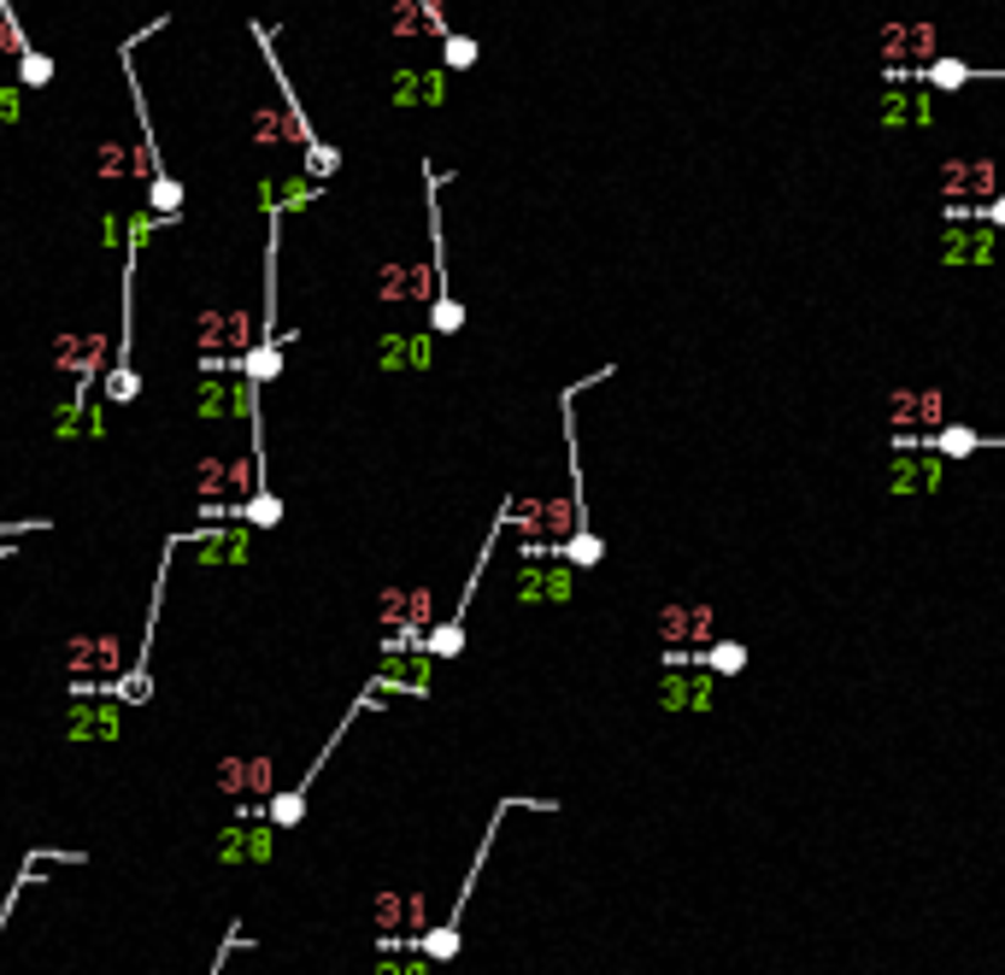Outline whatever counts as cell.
I'll return each mask as SVG.
<instances>
[{
    "instance_id": "ba28073f",
    "label": "cell",
    "mask_w": 1005,
    "mask_h": 975,
    "mask_svg": "<svg viewBox=\"0 0 1005 975\" xmlns=\"http://www.w3.org/2000/svg\"><path fill=\"white\" fill-rule=\"evenodd\" d=\"M935 259L947 271H971V265H994L999 259V230L994 223H941V247Z\"/></svg>"
},
{
    "instance_id": "e0dca14e",
    "label": "cell",
    "mask_w": 1005,
    "mask_h": 975,
    "mask_svg": "<svg viewBox=\"0 0 1005 975\" xmlns=\"http://www.w3.org/2000/svg\"><path fill=\"white\" fill-rule=\"evenodd\" d=\"M559 558L570 570H594L606 558V541H600V535H570V541H559Z\"/></svg>"
},
{
    "instance_id": "cb8c5ba5",
    "label": "cell",
    "mask_w": 1005,
    "mask_h": 975,
    "mask_svg": "<svg viewBox=\"0 0 1005 975\" xmlns=\"http://www.w3.org/2000/svg\"><path fill=\"white\" fill-rule=\"evenodd\" d=\"M912 123H917V130H929V123H935V89H923V82H912Z\"/></svg>"
},
{
    "instance_id": "9c48e42d",
    "label": "cell",
    "mask_w": 1005,
    "mask_h": 975,
    "mask_svg": "<svg viewBox=\"0 0 1005 975\" xmlns=\"http://www.w3.org/2000/svg\"><path fill=\"white\" fill-rule=\"evenodd\" d=\"M947 488V459L941 452H894L888 459V494L894 500H929Z\"/></svg>"
},
{
    "instance_id": "8992f818",
    "label": "cell",
    "mask_w": 1005,
    "mask_h": 975,
    "mask_svg": "<svg viewBox=\"0 0 1005 975\" xmlns=\"http://www.w3.org/2000/svg\"><path fill=\"white\" fill-rule=\"evenodd\" d=\"M941 195H947V206L982 212L988 200H999V165L988 153L982 159H941Z\"/></svg>"
},
{
    "instance_id": "ffe728a7",
    "label": "cell",
    "mask_w": 1005,
    "mask_h": 975,
    "mask_svg": "<svg viewBox=\"0 0 1005 975\" xmlns=\"http://www.w3.org/2000/svg\"><path fill=\"white\" fill-rule=\"evenodd\" d=\"M888 411H894V435H917V388H894Z\"/></svg>"
},
{
    "instance_id": "44dd1931",
    "label": "cell",
    "mask_w": 1005,
    "mask_h": 975,
    "mask_svg": "<svg viewBox=\"0 0 1005 975\" xmlns=\"http://www.w3.org/2000/svg\"><path fill=\"white\" fill-rule=\"evenodd\" d=\"M929 59H941V30L935 24H912V66L906 71H923Z\"/></svg>"
},
{
    "instance_id": "30bf717a",
    "label": "cell",
    "mask_w": 1005,
    "mask_h": 975,
    "mask_svg": "<svg viewBox=\"0 0 1005 975\" xmlns=\"http://www.w3.org/2000/svg\"><path fill=\"white\" fill-rule=\"evenodd\" d=\"M0 36H7V53H12V66H18V82H24V89H48V82H53V59L30 41V30H24V18H18L12 0H0Z\"/></svg>"
},
{
    "instance_id": "5bb4252c",
    "label": "cell",
    "mask_w": 1005,
    "mask_h": 975,
    "mask_svg": "<svg viewBox=\"0 0 1005 975\" xmlns=\"http://www.w3.org/2000/svg\"><path fill=\"white\" fill-rule=\"evenodd\" d=\"M66 735L71 740H89V735H100V740H118L125 735V712H118L112 699H77V712L66 717Z\"/></svg>"
},
{
    "instance_id": "5b68a950",
    "label": "cell",
    "mask_w": 1005,
    "mask_h": 975,
    "mask_svg": "<svg viewBox=\"0 0 1005 975\" xmlns=\"http://www.w3.org/2000/svg\"><path fill=\"white\" fill-rule=\"evenodd\" d=\"M371 705H382V694L371 688V681H365V694H359L354 705H347V717L336 723V735H330V746H324V753H318L312 764H306V770H300V782H295V787H282V794H277V799H265V805H259V817H265V823H271V828H277V835H289V828H295V823L306 817V794H312V782L324 776V764H330V758H336V746L347 740V729H354V723H359L365 712H371Z\"/></svg>"
},
{
    "instance_id": "7c38bea8",
    "label": "cell",
    "mask_w": 1005,
    "mask_h": 975,
    "mask_svg": "<svg viewBox=\"0 0 1005 975\" xmlns=\"http://www.w3.org/2000/svg\"><path fill=\"white\" fill-rule=\"evenodd\" d=\"M218 864H265L277 853V828L271 823H230L218 828Z\"/></svg>"
},
{
    "instance_id": "3957f363",
    "label": "cell",
    "mask_w": 1005,
    "mask_h": 975,
    "mask_svg": "<svg viewBox=\"0 0 1005 975\" xmlns=\"http://www.w3.org/2000/svg\"><path fill=\"white\" fill-rule=\"evenodd\" d=\"M248 30H253V41H259V59H265V71H271V82H277V94H282V112H289V136L300 141V159H306V182H330L336 171H341V148H330L318 130H312V118H306V107H300V94H295V82H289V71H282V53H277V30L265 24V18H248Z\"/></svg>"
},
{
    "instance_id": "8fae6325",
    "label": "cell",
    "mask_w": 1005,
    "mask_h": 975,
    "mask_svg": "<svg viewBox=\"0 0 1005 975\" xmlns=\"http://www.w3.org/2000/svg\"><path fill=\"white\" fill-rule=\"evenodd\" d=\"M577 594V570L565 558H547V565H524L518 583H511V599L518 606H565Z\"/></svg>"
},
{
    "instance_id": "d4e9b609",
    "label": "cell",
    "mask_w": 1005,
    "mask_h": 975,
    "mask_svg": "<svg viewBox=\"0 0 1005 975\" xmlns=\"http://www.w3.org/2000/svg\"><path fill=\"white\" fill-rule=\"evenodd\" d=\"M241 946H253V941L241 935V923H230V935H223V946H218V958H212V969H207V975H223V964H230Z\"/></svg>"
},
{
    "instance_id": "277c9868",
    "label": "cell",
    "mask_w": 1005,
    "mask_h": 975,
    "mask_svg": "<svg viewBox=\"0 0 1005 975\" xmlns=\"http://www.w3.org/2000/svg\"><path fill=\"white\" fill-rule=\"evenodd\" d=\"M441 189H447V171L436 159H424V230H429V300H424V318H429V336H459V329H465V306L454 300V288H447Z\"/></svg>"
},
{
    "instance_id": "4fadbf2b",
    "label": "cell",
    "mask_w": 1005,
    "mask_h": 975,
    "mask_svg": "<svg viewBox=\"0 0 1005 975\" xmlns=\"http://www.w3.org/2000/svg\"><path fill=\"white\" fill-rule=\"evenodd\" d=\"M712 705H717V676L712 670H665L659 712H712Z\"/></svg>"
},
{
    "instance_id": "ac0fdd59",
    "label": "cell",
    "mask_w": 1005,
    "mask_h": 975,
    "mask_svg": "<svg viewBox=\"0 0 1005 975\" xmlns=\"http://www.w3.org/2000/svg\"><path fill=\"white\" fill-rule=\"evenodd\" d=\"M241 524H253V529H277V524H282V500H277L271 488L248 494V506H241Z\"/></svg>"
},
{
    "instance_id": "7a4b0ae2",
    "label": "cell",
    "mask_w": 1005,
    "mask_h": 975,
    "mask_svg": "<svg viewBox=\"0 0 1005 975\" xmlns=\"http://www.w3.org/2000/svg\"><path fill=\"white\" fill-rule=\"evenodd\" d=\"M159 223L148 212L130 218L125 236V271H118V347H112V370H107V406H130L141 394L136 377V271H141V241H148Z\"/></svg>"
},
{
    "instance_id": "603a6c76",
    "label": "cell",
    "mask_w": 1005,
    "mask_h": 975,
    "mask_svg": "<svg viewBox=\"0 0 1005 975\" xmlns=\"http://www.w3.org/2000/svg\"><path fill=\"white\" fill-rule=\"evenodd\" d=\"M412 12L424 18V30H429V36H436V41H441V48H447V41H454V36H459L454 24H447V12L436 7V0H412Z\"/></svg>"
},
{
    "instance_id": "6da1fadb",
    "label": "cell",
    "mask_w": 1005,
    "mask_h": 975,
    "mask_svg": "<svg viewBox=\"0 0 1005 975\" xmlns=\"http://www.w3.org/2000/svg\"><path fill=\"white\" fill-rule=\"evenodd\" d=\"M171 30V12L148 18L141 30H130L125 41H118V71H125L130 82V112H136V177H148V218L159 223V230H171V223L182 218V206H189V189L166 171V159H159V136H153V107H148V89H141V71H136V53L148 48L153 36Z\"/></svg>"
},
{
    "instance_id": "4316f807",
    "label": "cell",
    "mask_w": 1005,
    "mask_h": 975,
    "mask_svg": "<svg viewBox=\"0 0 1005 975\" xmlns=\"http://www.w3.org/2000/svg\"><path fill=\"white\" fill-rule=\"evenodd\" d=\"M377 975H429V958H418V964H382Z\"/></svg>"
},
{
    "instance_id": "d6986e66",
    "label": "cell",
    "mask_w": 1005,
    "mask_h": 975,
    "mask_svg": "<svg viewBox=\"0 0 1005 975\" xmlns=\"http://www.w3.org/2000/svg\"><path fill=\"white\" fill-rule=\"evenodd\" d=\"M947 429V394L941 388H917V435Z\"/></svg>"
},
{
    "instance_id": "9a60e30c",
    "label": "cell",
    "mask_w": 1005,
    "mask_h": 975,
    "mask_svg": "<svg viewBox=\"0 0 1005 975\" xmlns=\"http://www.w3.org/2000/svg\"><path fill=\"white\" fill-rule=\"evenodd\" d=\"M876 123H882V130H912V82H882Z\"/></svg>"
},
{
    "instance_id": "484cf974",
    "label": "cell",
    "mask_w": 1005,
    "mask_h": 975,
    "mask_svg": "<svg viewBox=\"0 0 1005 975\" xmlns=\"http://www.w3.org/2000/svg\"><path fill=\"white\" fill-rule=\"evenodd\" d=\"M976 223H994V230L1005 236V195H999V200H988V206H982V212H976Z\"/></svg>"
},
{
    "instance_id": "52a82bcc",
    "label": "cell",
    "mask_w": 1005,
    "mask_h": 975,
    "mask_svg": "<svg viewBox=\"0 0 1005 975\" xmlns=\"http://www.w3.org/2000/svg\"><path fill=\"white\" fill-rule=\"evenodd\" d=\"M659 640L676 653H700L717 640V611L706 606V599H670V606L659 611Z\"/></svg>"
},
{
    "instance_id": "2e32d148",
    "label": "cell",
    "mask_w": 1005,
    "mask_h": 975,
    "mask_svg": "<svg viewBox=\"0 0 1005 975\" xmlns=\"http://www.w3.org/2000/svg\"><path fill=\"white\" fill-rule=\"evenodd\" d=\"M382 370H429V336L382 341Z\"/></svg>"
},
{
    "instance_id": "7402d4cb",
    "label": "cell",
    "mask_w": 1005,
    "mask_h": 975,
    "mask_svg": "<svg viewBox=\"0 0 1005 975\" xmlns=\"http://www.w3.org/2000/svg\"><path fill=\"white\" fill-rule=\"evenodd\" d=\"M477 59H482V41H470V36H454V41L441 48V66H447V71H470Z\"/></svg>"
}]
</instances>
